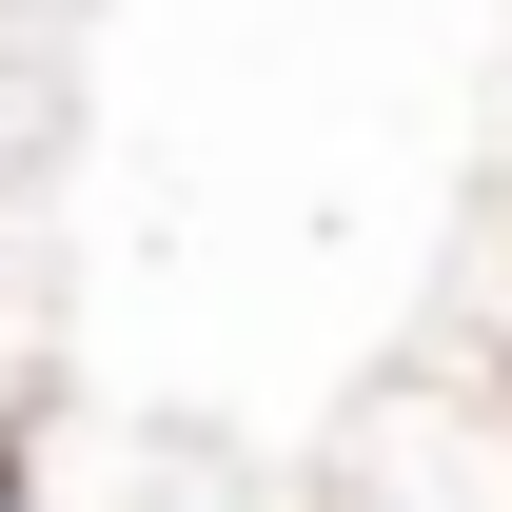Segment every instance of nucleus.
Returning a JSON list of instances; mask_svg holds the SVG:
<instances>
[{
	"label": "nucleus",
	"mask_w": 512,
	"mask_h": 512,
	"mask_svg": "<svg viewBox=\"0 0 512 512\" xmlns=\"http://www.w3.org/2000/svg\"><path fill=\"white\" fill-rule=\"evenodd\" d=\"M0 512H40V473H20V414H0Z\"/></svg>",
	"instance_id": "obj_1"
}]
</instances>
